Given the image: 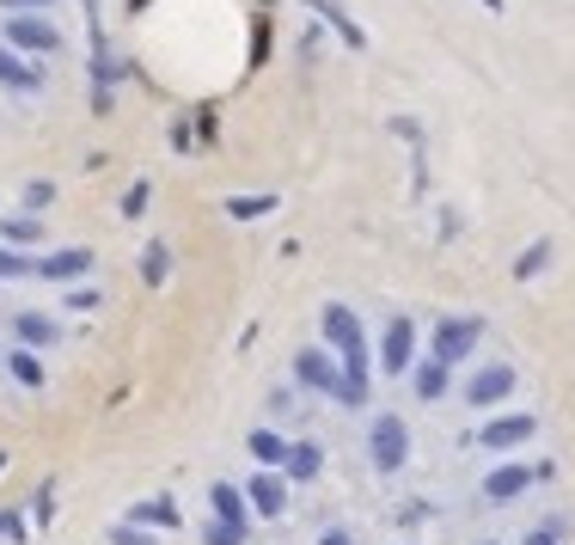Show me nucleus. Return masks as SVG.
Here are the masks:
<instances>
[{
  "mask_svg": "<svg viewBox=\"0 0 575 545\" xmlns=\"http://www.w3.org/2000/svg\"><path fill=\"white\" fill-rule=\"evenodd\" d=\"M325 343L337 349V405H368V392H373V368H368V337H361V319L349 307H337L331 300L325 307Z\"/></svg>",
  "mask_w": 575,
  "mask_h": 545,
  "instance_id": "f257e3e1",
  "label": "nucleus"
},
{
  "mask_svg": "<svg viewBox=\"0 0 575 545\" xmlns=\"http://www.w3.org/2000/svg\"><path fill=\"white\" fill-rule=\"evenodd\" d=\"M368 460H373V472H405V460H410V429H405V417H373V429H368Z\"/></svg>",
  "mask_w": 575,
  "mask_h": 545,
  "instance_id": "f03ea898",
  "label": "nucleus"
},
{
  "mask_svg": "<svg viewBox=\"0 0 575 545\" xmlns=\"http://www.w3.org/2000/svg\"><path fill=\"white\" fill-rule=\"evenodd\" d=\"M478 343H483V319H471V312H466V319H441V325H435V343H429V356L453 368V362H466Z\"/></svg>",
  "mask_w": 575,
  "mask_h": 545,
  "instance_id": "7ed1b4c3",
  "label": "nucleus"
},
{
  "mask_svg": "<svg viewBox=\"0 0 575 545\" xmlns=\"http://www.w3.org/2000/svg\"><path fill=\"white\" fill-rule=\"evenodd\" d=\"M7 49H25V56H49V49H62V32H56L49 19H37V13H19L13 25H7Z\"/></svg>",
  "mask_w": 575,
  "mask_h": 545,
  "instance_id": "20e7f679",
  "label": "nucleus"
},
{
  "mask_svg": "<svg viewBox=\"0 0 575 545\" xmlns=\"http://www.w3.org/2000/svg\"><path fill=\"white\" fill-rule=\"evenodd\" d=\"M532 429H539V417H532V411H508V417L483 423L478 441H483L490 453H508V448H520V441H532Z\"/></svg>",
  "mask_w": 575,
  "mask_h": 545,
  "instance_id": "39448f33",
  "label": "nucleus"
},
{
  "mask_svg": "<svg viewBox=\"0 0 575 545\" xmlns=\"http://www.w3.org/2000/svg\"><path fill=\"white\" fill-rule=\"evenodd\" d=\"M532 478H551V466H520V460H508V466H496L490 478H483V497L490 502H514Z\"/></svg>",
  "mask_w": 575,
  "mask_h": 545,
  "instance_id": "423d86ee",
  "label": "nucleus"
},
{
  "mask_svg": "<svg viewBox=\"0 0 575 545\" xmlns=\"http://www.w3.org/2000/svg\"><path fill=\"white\" fill-rule=\"evenodd\" d=\"M295 380H300V387H312V392H331V399H337L343 368L331 362V349H300V356H295Z\"/></svg>",
  "mask_w": 575,
  "mask_h": 545,
  "instance_id": "0eeeda50",
  "label": "nucleus"
},
{
  "mask_svg": "<svg viewBox=\"0 0 575 545\" xmlns=\"http://www.w3.org/2000/svg\"><path fill=\"white\" fill-rule=\"evenodd\" d=\"M410 349H417V325H410V319H392L386 337H380V368H386V375H405Z\"/></svg>",
  "mask_w": 575,
  "mask_h": 545,
  "instance_id": "6e6552de",
  "label": "nucleus"
},
{
  "mask_svg": "<svg viewBox=\"0 0 575 545\" xmlns=\"http://www.w3.org/2000/svg\"><path fill=\"white\" fill-rule=\"evenodd\" d=\"M86 270H93V246H68V251H49V258H37L32 276H44V282H74V276H86Z\"/></svg>",
  "mask_w": 575,
  "mask_h": 545,
  "instance_id": "1a4fd4ad",
  "label": "nucleus"
},
{
  "mask_svg": "<svg viewBox=\"0 0 575 545\" xmlns=\"http://www.w3.org/2000/svg\"><path fill=\"white\" fill-rule=\"evenodd\" d=\"M508 392H514V368H508V362H490V368H483V375H471V387H466V399H471V405H502V399H508Z\"/></svg>",
  "mask_w": 575,
  "mask_h": 545,
  "instance_id": "9d476101",
  "label": "nucleus"
},
{
  "mask_svg": "<svg viewBox=\"0 0 575 545\" xmlns=\"http://www.w3.org/2000/svg\"><path fill=\"white\" fill-rule=\"evenodd\" d=\"M245 502L257 514H269V521H276V514L288 509V484H281V472H257V478L245 484Z\"/></svg>",
  "mask_w": 575,
  "mask_h": 545,
  "instance_id": "9b49d317",
  "label": "nucleus"
},
{
  "mask_svg": "<svg viewBox=\"0 0 575 545\" xmlns=\"http://www.w3.org/2000/svg\"><path fill=\"white\" fill-rule=\"evenodd\" d=\"M13 337H19V343H25V349L37 356V349H49V343L62 337V325H56L49 312H19V319H13Z\"/></svg>",
  "mask_w": 575,
  "mask_h": 545,
  "instance_id": "f8f14e48",
  "label": "nucleus"
},
{
  "mask_svg": "<svg viewBox=\"0 0 575 545\" xmlns=\"http://www.w3.org/2000/svg\"><path fill=\"white\" fill-rule=\"evenodd\" d=\"M208 502H215V521H233V528H251V502L239 484H208Z\"/></svg>",
  "mask_w": 575,
  "mask_h": 545,
  "instance_id": "ddd939ff",
  "label": "nucleus"
},
{
  "mask_svg": "<svg viewBox=\"0 0 575 545\" xmlns=\"http://www.w3.org/2000/svg\"><path fill=\"white\" fill-rule=\"evenodd\" d=\"M0 86H13V93H37V86H44V74H37L19 49L0 44Z\"/></svg>",
  "mask_w": 575,
  "mask_h": 545,
  "instance_id": "4468645a",
  "label": "nucleus"
},
{
  "mask_svg": "<svg viewBox=\"0 0 575 545\" xmlns=\"http://www.w3.org/2000/svg\"><path fill=\"white\" fill-rule=\"evenodd\" d=\"M319 466H325L319 441H288V466H281V472H288L295 484H312V478H319Z\"/></svg>",
  "mask_w": 575,
  "mask_h": 545,
  "instance_id": "2eb2a0df",
  "label": "nucleus"
},
{
  "mask_svg": "<svg viewBox=\"0 0 575 545\" xmlns=\"http://www.w3.org/2000/svg\"><path fill=\"white\" fill-rule=\"evenodd\" d=\"M307 7H312V13H319V19H325V25H337V37H343V44H349V49H368V37H361V25H356V19H349V13H343L337 0H307Z\"/></svg>",
  "mask_w": 575,
  "mask_h": 545,
  "instance_id": "dca6fc26",
  "label": "nucleus"
},
{
  "mask_svg": "<svg viewBox=\"0 0 575 545\" xmlns=\"http://www.w3.org/2000/svg\"><path fill=\"white\" fill-rule=\"evenodd\" d=\"M251 460H257L264 472L288 466V441H281L276 429H251Z\"/></svg>",
  "mask_w": 575,
  "mask_h": 545,
  "instance_id": "f3484780",
  "label": "nucleus"
},
{
  "mask_svg": "<svg viewBox=\"0 0 575 545\" xmlns=\"http://www.w3.org/2000/svg\"><path fill=\"white\" fill-rule=\"evenodd\" d=\"M441 392H447V362H435V356H429V362L417 368V399H422V405H435Z\"/></svg>",
  "mask_w": 575,
  "mask_h": 545,
  "instance_id": "a211bd4d",
  "label": "nucleus"
},
{
  "mask_svg": "<svg viewBox=\"0 0 575 545\" xmlns=\"http://www.w3.org/2000/svg\"><path fill=\"white\" fill-rule=\"evenodd\" d=\"M129 521H135V528H178V509H171L166 497H154V502H135Z\"/></svg>",
  "mask_w": 575,
  "mask_h": 545,
  "instance_id": "6ab92c4d",
  "label": "nucleus"
},
{
  "mask_svg": "<svg viewBox=\"0 0 575 545\" xmlns=\"http://www.w3.org/2000/svg\"><path fill=\"white\" fill-rule=\"evenodd\" d=\"M544 264H551V239H532V246L520 251V258H514V276H520V282H532Z\"/></svg>",
  "mask_w": 575,
  "mask_h": 545,
  "instance_id": "aec40b11",
  "label": "nucleus"
},
{
  "mask_svg": "<svg viewBox=\"0 0 575 545\" xmlns=\"http://www.w3.org/2000/svg\"><path fill=\"white\" fill-rule=\"evenodd\" d=\"M7 368H13V380H19V387H44V362H37L32 356V349H13V356H7Z\"/></svg>",
  "mask_w": 575,
  "mask_h": 545,
  "instance_id": "412c9836",
  "label": "nucleus"
},
{
  "mask_svg": "<svg viewBox=\"0 0 575 545\" xmlns=\"http://www.w3.org/2000/svg\"><path fill=\"white\" fill-rule=\"evenodd\" d=\"M0 234L13 239V246H37V239H44V227H37L32 215H13V221H0Z\"/></svg>",
  "mask_w": 575,
  "mask_h": 545,
  "instance_id": "4be33fe9",
  "label": "nucleus"
},
{
  "mask_svg": "<svg viewBox=\"0 0 575 545\" xmlns=\"http://www.w3.org/2000/svg\"><path fill=\"white\" fill-rule=\"evenodd\" d=\"M251 528H233V521H208L203 528V545H245Z\"/></svg>",
  "mask_w": 575,
  "mask_h": 545,
  "instance_id": "5701e85b",
  "label": "nucleus"
},
{
  "mask_svg": "<svg viewBox=\"0 0 575 545\" xmlns=\"http://www.w3.org/2000/svg\"><path fill=\"white\" fill-rule=\"evenodd\" d=\"M269 209H276V197H233L227 215H233V221H257V215H269Z\"/></svg>",
  "mask_w": 575,
  "mask_h": 545,
  "instance_id": "b1692460",
  "label": "nucleus"
},
{
  "mask_svg": "<svg viewBox=\"0 0 575 545\" xmlns=\"http://www.w3.org/2000/svg\"><path fill=\"white\" fill-rule=\"evenodd\" d=\"M166 264H171V258H166V246H147V251H141V276L154 282V288L166 282Z\"/></svg>",
  "mask_w": 575,
  "mask_h": 545,
  "instance_id": "393cba45",
  "label": "nucleus"
},
{
  "mask_svg": "<svg viewBox=\"0 0 575 545\" xmlns=\"http://www.w3.org/2000/svg\"><path fill=\"white\" fill-rule=\"evenodd\" d=\"M110 545H159L147 528H135V521H123V528H110Z\"/></svg>",
  "mask_w": 575,
  "mask_h": 545,
  "instance_id": "a878e982",
  "label": "nucleus"
},
{
  "mask_svg": "<svg viewBox=\"0 0 575 545\" xmlns=\"http://www.w3.org/2000/svg\"><path fill=\"white\" fill-rule=\"evenodd\" d=\"M32 258H19V251H7V246H0V276H32Z\"/></svg>",
  "mask_w": 575,
  "mask_h": 545,
  "instance_id": "bb28decb",
  "label": "nucleus"
},
{
  "mask_svg": "<svg viewBox=\"0 0 575 545\" xmlns=\"http://www.w3.org/2000/svg\"><path fill=\"white\" fill-rule=\"evenodd\" d=\"M49 197H56V185H49V178H37V185H25V209H49Z\"/></svg>",
  "mask_w": 575,
  "mask_h": 545,
  "instance_id": "cd10ccee",
  "label": "nucleus"
},
{
  "mask_svg": "<svg viewBox=\"0 0 575 545\" xmlns=\"http://www.w3.org/2000/svg\"><path fill=\"white\" fill-rule=\"evenodd\" d=\"M527 545H563V521H544L539 533H527Z\"/></svg>",
  "mask_w": 575,
  "mask_h": 545,
  "instance_id": "c85d7f7f",
  "label": "nucleus"
},
{
  "mask_svg": "<svg viewBox=\"0 0 575 545\" xmlns=\"http://www.w3.org/2000/svg\"><path fill=\"white\" fill-rule=\"evenodd\" d=\"M147 209V185H129V197H123V215H141Z\"/></svg>",
  "mask_w": 575,
  "mask_h": 545,
  "instance_id": "c756f323",
  "label": "nucleus"
},
{
  "mask_svg": "<svg viewBox=\"0 0 575 545\" xmlns=\"http://www.w3.org/2000/svg\"><path fill=\"white\" fill-rule=\"evenodd\" d=\"M0 7H7V13H13V19H19V13H44L49 0H0Z\"/></svg>",
  "mask_w": 575,
  "mask_h": 545,
  "instance_id": "7c9ffc66",
  "label": "nucleus"
},
{
  "mask_svg": "<svg viewBox=\"0 0 575 545\" xmlns=\"http://www.w3.org/2000/svg\"><path fill=\"white\" fill-rule=\"evenodd\" d=\"M0 540H25V521L19 514H0Z\"/></svg>",
  "mask_w": 575,
  "mask_h": 545,
  "instance_id": "2f4dec72",
  "label": "nucleus"
},
{
  "mask_svg": "<svg viewBox=\"0 0 575 545\" xmlns=\"http://www.w3.org/2000/svg\"><path fill=\"white\" fill-rule=\"evenodd\" d=\"M68 307H80V312L98 307V288H74V295H68Z\"/></svg>",
  "mask_w": 575,
  "mask_h": 545,
  "instance_id": "473e14b6",
  "label": "nucleus"
},
{
  "mask_svg": "<svg viewBox=\"0 0 575 545\" xmlns=\"http://www.w3.org/2000/svg\"><path fill=\"white\" fill-rule=\"evenodd\" d=\"M319 545H356V533H343V528H331V533H325V540H319Z\"/></svg>",
  "mask_w": 575,
  "mask_h": 545,
  "instance_id": "72a5a7b5",
  "label": "nucleus"
},
{
  "mask_svg": "<svg viewBox=\"0 0 575 545\" xmlns=\"http://www.w3.org/2000/svg\"><path fill=\"white\" fill-rule=\"evenodd\" d=\"M483 7H490V13H502V7H508V0H483Z\"/></svg>",
  "mask_w": 575,
  "mask_h": 545,
  "instance_id": "f704fd0d",
  "label": "nucleus"
},
{
  "mask_svg": "<svg viewBox=\"0 0 575 545\" xmlns=\"http://www.w3.org/2000/svg\"><path fill=\"white\" fill-rule=\"evenodd\" d=\"M483 545H496V540H483Z\"/></svg>",
  "mask_w": 575,
  "mask_h": 545,
  "instance_id": "c9c22d12",
  "label": "nucleus"
}]
</instances>
